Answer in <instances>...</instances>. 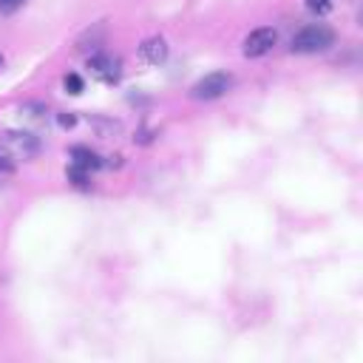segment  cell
I'll return each instance as SVG.
<instances>
[{
    "instance_id": "cell-12",
    "label": "cell",
    "mask_w": 363,
    "mask_h": 363,
    "mask_svg": "<svg viewBox=\"0 0 363 363\" xmlns=\"http://www.w3.org/2000/svg\"><path fill=\"white\" fill-rule=\"evenodd\" d=\"M60 125H62V128H71V125H74V116H71V113H68V116H60Z\"/></svg>"
},
{
    "instance_id": "cell-7",
    "label": "cell",
    "mask_w": 363,
    "mask_h": 363,
    "mask_svg": "<svg viewBox=\"0 0 363 363\" xmlns=\"http://www.w3.org/2000/svg\"><path fill=\"white\" fill-rule=\"evenodd\" d=\"M71 156H74V162H71V164H79V167H85L88 173H91L94 167H99V159H96L91 150H85V147H74V150H71Z\"/></svg>"
},
{
    "instance_id": "cell-8",
    "label": "cell",
    "mask_w": 363,
    "mask_h": 363,
    "mask_svg": "<svg viewBox=\"0 0 363 363\" xmlns=\"http://www.w3.org/2000/svg\"><path fill=\"white\" fill-rule=\"evenodd\" d=\"M68 179H71L74 184H79V187H82V184L88 182V170H85V167H79V164H71V167H68Z\"/></svg>"
},
{
    "instance_id": "cell-9",
    "label": "cell",
    "mask_w": 363,
    "mask_h": 363,
    "mask_svg": "<svg viewBox=\"0 0 363 363\" xmlns=\"http://www.w3.org/2000/svg\"><path fill=\"white\" fill-rule=\"evenodd\" d=\"M65 91H68V94H79V91H82L79 74H68V77H65Z\"/></svg>"
},
{
    "instance_id": "cell-5",
    "label": "cell",
    "mask_w": 363,
    "mask_h": 363,
    "mask_svg": "<svg viewBox=\"0 0 363 363\" xmlns=\"http://www.w3.org/2000/svg\"><path fill=\"white\" fill-rule=\"evenodd\" d=\"M88 68H91V74H94L96 79H102V82H116V79H119V60H116V57L96 54V57H91Z\"/></svg>"
},
{
    "instance_id": "cell-11",
    "label": "cell",
    "mask_w": 363,
    "mask_h": 363,
    "mask_svg": "<svg viewBox=\"0 0 363 363\" xmlns=\"http://www.w3.org/2000/svg\"><path fill=\"white\" fill-rule=\"evenodd\" d=\"M23 6V0H0V11L3 14H11V11H17Z\"/></svg>"
},
{
    "instance_id": "cell-6",
    "label": "cell",
    "mask_w": 363,
    "mask_h": 363,
    "mask_svg": "<svg viewBox=\"0 0 363 363\" xmlns=\"http://www.w3.org/2000/svg\"><path fill=\"white\" fill-rule=\"evenodd\" d=\"M139 54H142V60H145V62L159 65V62H164V60H167V43H164L162 37H147V40L139 45Z\"/></svg>"
},
{
    "instance_id": "cell-4",
    "label": "cell",
    "mask_w": 363,
    "mask_h": 363,
    "mask_svg": "<svg viewBox=\"0 0 363 363\" xmlns=\"http://www.w3.org/2000/svg\"><path fill=\"white\" fill-rule=\"evenodd\" d=\"M278 43V34H275V28H255V31H250L247 34V40H244V54L247 57H264L267 51H272V45Z\"/></svg>"
},
{
    "instance_id": "cell-3",
    "label": "cell",
    "mask_w": 363,
    "mask_h": 363,
    "mask_svg": "<svg viewBox=\"0 0 363 363\" xmlns=\"http://www.w3.org/2000/svg\"><path fill=\"white\" fill-rule=\"evenodd\" d=\"M227 88H230V77H227L224 71H213V74L201 77V79L190 88V96H193V99H218V96L227 94Z\"/></svg>"
},
{
    "instance_id": "cell-10",
    "label": "cell",
    "mask_w": 363,
    "mask_h": 363,
    "mask_svg": "<svg viewBox=\"0 0 363 363\" xmlns=\"http://www.w3.org/2000/svg\"><path fill=\"white\" fill-rule=\"evenodd\" d=\"M306 9L315 11V14H326L332 9V3L329 0H306Z\"/></svg>"
},
{
    "instance_id": "cell-2",
    "label": "cell",
    "mask_w": 363,
    "mask_h": 363,
    "mask_svg": "<svg viewBox=\"0 0 363 363\" xmlns=\"http://www.w3.org/2000/svg\"><path fill=\"white\" fill-rule=\"evenodd\" d=\"M0 150L14 162H28L40 153V139L28 130H3L0 133Z\"/></svg>"
},
{
    "instance_id": "cell-1",
    "label": "cell",
    "mask_w": 363,
    "mask_h": 363,
    "mask_svg": "<svg viewBox=\"0 0 363 363\" xmlns=\"http://www.w3.org/2000/svg\"><path fill=\"white\" fill-rule=\"evenodd\" d=\"M332 43H335V31L323 23H312V26H303L292 37V51L295 54H318V51H326Z\"/></svg>"
}]
</instances>
